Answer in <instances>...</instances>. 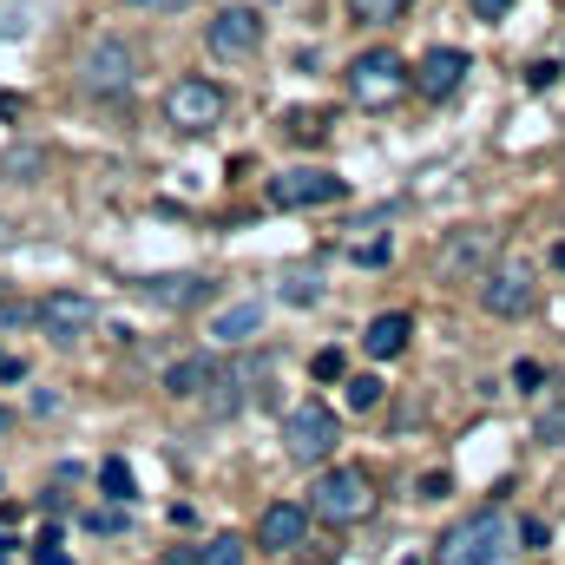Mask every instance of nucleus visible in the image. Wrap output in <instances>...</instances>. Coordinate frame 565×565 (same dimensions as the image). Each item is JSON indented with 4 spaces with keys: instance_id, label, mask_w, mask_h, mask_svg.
I'll return each instance as SVG.
<instances>
[{
    "instance_id": "3",
    "label": "nucleus",
    "mask_w": 565,
    "mask_h": 565,
    "mask_svg": "<svg viewBox=\"0 0 565 565\" xmlns=\"http://www.w3.org/2000/svg\"><path fill=\"white\" fill-rule=\"evenodd\" d=\"M132 79H139V53H132L119 33H106V40L86 46V60H79V86H86L93 99H119V93H132Z\"/></svg>"
},
{
    "instance_id": "8",
    "label": "nucleus",
    "mask_w": 565,
    "mask_h": 565,
    "mask_svg": "<svg viewBox=\"0 0 565 565\" xmlns=\"http://www.w3.org/2000/svg\"><path fill=\"white\" fill-rule=\"evenodd\" d=\"M204 46H211L217 60H250V53L264 46V20H257V7H217L211 26H204Z\"/></svg>"
},
{
    "instance_id": "13",
    "label": "nucleus",
    "mask_w": 565,
    "mask_h": 565,
    "mask_svg": "<svg viewBox=\"0 0 565 565\" xmlns=\"http://www.w3.org/2000/svg\"><path fill=\"white\" fill-rule=\"evenodd\" d=\"M408 335H415V316H408V309H382V316L362 329V349H369L375 362H395V355L408 349Z\"/></svg>"
},
{
    "instance_id": "25",
    "label": "nucleus",
    "mask_w": 565,
    "mask_h": 565,
    "mask_svg": "<svg viewBox=\"0 0 565 565\" xmlns=\"http://www.w3.org/2000/svg\"><path fill=\"white\" fill-rule=\"evenodd\" d=\"M282 296H289V302H316V277H296Z\"/></svg>"
},
{
    "instance_id": "16",
    "label": "nucleus",
    "mask_w": 565,
    "mask_h": 565,
    "mask_svg": "<svg viewBox=\"0 0 565 565\" xmlns=\"http://www.w3.org/2000/svg\"><path fill=\"white\" fill-rule=\"evenodd\" d=\"M211 382H217V362H211V355H184V362H171V369H164V395H178V402L204 395Z\"/></svg>"
},
{
    "instance_id": "28",
    "label": "nucleus",
    "mask_w": 565,
    "mask_h": 565,
    "mask_svg": "<svg viewBox=\"0 0 565 565\" xmlns=\"http://www.w3.org/2000/svg\"><path fill=\"white\" fill-rule=\"evenodd\" d=\"M40 565H66V553H60V540H53V533L40 540Z\"/></svg>"
},
{
    "instance_id": "22",
    "label": "nucleus",
    "mask_w": 565,
    "mask_h": 565,
    "mask_svg": "<svg viewBox=\"0 0 565 565\" xmlns=\"http://www.w3.org/2000/svg\"><path fill=\"white\" fill-rule=\"evenodd\" d=\"M322 113H289V139H322Z\"/></svg>"
},
{
    "instance_id": "30",
    "label": "nucleus",
    "mask_w": 565,
    "mask_h": 565,
    "mask_svg": "<svg viewBox=\"0 0 565 565\" xmlns=\"http://www.w3.org/2000/svg\"><path fill=\"white\" fill-rule=\"evenodd\" d=\"M402 565H422V559H402Z\"/></svg>"
},
{
    "instance_id": "5",
    "label": "nucleus",
    "mask_w": 565,
    "mask_h": 565,
    "mask_svg": "<svg viewBox=\"0 0 565 565\" xmlns=\"http://www.w3.org/2000/svg\"><path fill=\"white\" fill-rule=\"evenodd\" d=\"M224 86L217 79H178L171 93H164V119L178 126V132H211L217 119H224Z\"/></svg>"
},
{
    "instance_id": "27",
    "label": "nucleus",
    "mask_w": 565,
    "mask_h": 565,
    "mask_svg": "<svg viewBox=\"0 0 565 565\" xmlns=\"http://www.w3.org/2000/svg\"><path fill=\"white\" fill-rule=\"evenodd\" d=\"M139 13H178V7H191V0H132Z\"/></svg>"
},
{
    "instance_id": "21",
    "label": "nucleus",
    "mask_w": 565,
    "mask_h": 565,
    "mask_svg": "<svg viewBox=\"0 0 565 565\" xmlns=\"http://www.w3.org/2000/svg\"><path fill=\"white\" fill-rule=\"evenodd\" d=\"M198 565H244V540H231V533H224V540H211Z\"/></svg>"
},
{
    "instance_id": "29",
    "label": "nucleus",
    "mask_w": 565,
    "mask_h": 565,
    "mask_svg": "<svg viewBox=\"0 0 565 565\" xmlns=\"http://www.w3.org/2000/svg\"><path fill=\"white\" fill-rule=\"evenodd\" d=\"M553 264H559V270H565V244H559V250H553Z\"/></svg>"
},
{
    "instance_id": "17",
    "label": "nucleus",
    "mask_w": 565,
    "mask_h": 565,
    "mask_svg": "<svg viewBox=\"0 0 565 565\" xmlns=\"http://www.w3.org/2000/svg\"><path fill=\"white\" fill-rule=\"evenodd\" d=\"M342 395H349V408H355V415L382 408V382H375V375H349V382H342Z\"/></svg>"
},
{
    "instance_id": "6",
    "label": "nucleus",
    "mask_w": 565,
    "mask_h": 565,
    "mask_svg": "<svg viewBox=\"0 0 565 565\" xmlns=\"http://www.w3.org/2000/svg\"><path fill=\"white\" fill-rule=\"evenodd\" d=\"M282 447H289V460H329L335 454V415L322 408V402H302V408H289L282 415Z\"/></svg>"
},
{
    "instance_id": "9",
    "label": "nucleus",
    "mask_w": 565,
    "mask_h": 565,
    "mask_svg": "<svg viewBox=\"0 0 565 565\" xmlns=\"http://www.w3.org/2000/svg\"><path fill=\"white\" fill-rule=\"evenodd\" d=\"M33 316H40V329H46L53 342H73V335H86V329L99 322V302H93V296H79V289H53Z\"/></svg>"
},
{
    "instance_id": "20",
    "label": "nucleus",
    "mask_w": 565,
    "mask_h": 565,
    "mask_svg": "<svg viewBox=\"0 0 565 565\" xmlns=\"http://www.w3.org/2000/svg\"><path fill=\"white\" fill-rule=\"evenodd\" d=\"M309 375H316V382H342V375H349V362H342V349H316V362H309Z\"/></svg>"
},
{
    "instance_id": "7",
    "label": "nucleus",
    "mask_w": 565,
    "mask_h": 565,
    "mask_svg": "<svg viewBox=\"0 0 565 565\" xmlns=\"http://www.w3.org/2000/svg\"><path fill=\"white\" fill-rule=\"evenodd\" d=\"M342 191H349V184H342L335 171H309V164L270 178V204H282V211H322V204H335Z\"/></svg>"
},
{
    "instance_id": "18",
    "label": "nucleus",
    "mask_w": 565,
    "mask_h": 565,
    "mask_svg": "<svg viewBox=\"0 0 565 565\" xmlns=\"http://www.w3.org/2000/svg\"><path fill=\"white\" fill-rule=\"evenodd\" d=\"M158 302H191V296H204V282H191V277H158V282H145Z\"/></svg>"
},
{
    "instance_id": "14",
    "label": "nucleus",
    "mask_w": 565,
    "mask_h": 565,
    "mask_svg": "<svg viewBox=\"0 0 565 565\" xmlns=\"http://www.w3.org/2000/svg\"><path fill=\"white\" fill-rule=\"evenodd\" d=\"M493 257V231H454L447 250H440V277H460V270H487Z\"/></svg>"
},
{
    "instance_id": "12",
    "label": "nucleus",
    "mask_w": 565,
    "mask_h": 565,
    "mask_svg": "<svg viewBox=\"0 0 565 565\" xmlns=\"http://www.w3.org/2000/svg\"><path fill=\"white\" fill-rule=\"evenodd\" d=\"M302 533H309V507H289V500L264 507V520H257V546L264 553H296Z\"/></svg>"
},
{
    "instance_id": "10",
    "label": "nucleus",
    "mask_w": 565,
    "mask_h": 565,
    "mask_svg": "<svg viewBox=\"0 0 565 565\" xmlns=\"http://www.w3.org/2000/svg\"><path fill=\"white\" fill-rule=\"evenodd\" d=\"M480 302L493 309V316H526L533 309V270L526 264H493L487 277H480Z\"/></svg>"
},
{
    "instance_id": "4",
    "label": "nucleus",
    "mask_w": 565,
    "mask_h": 565,
    "mask_svg": "<svg viewBox=\"0 0 565 565\" xmlns=\"http://www.w3.org/2000/svg\"><path fill=\"white\" fill-rule=\"evenodd\" d=\"M369 473L362 467H329L316 487H309V513L316 520H329V526H355L362 513H369Z\"/></svg>"
},
{
    "instance_id": "19",
    "label": "nucleus",
    "mask_w": 565,
    "mask_h": 565,
    "mask_svg": "<svg viewBox=\"0 0 565 565\" xmlns=\"http://www.w3.org/2000/svg\"><path fill=\"white\" fill-rule=\"evenodd\" d=\"M99 487H106L113 500H132V467H126V460H106V467H99Z\"/></svg>"
},
{
    "instance_id": "2",
    "label": "nucleus",
    "mask_w": 565,
    "mask_h": 565,
    "mask_svg": "<svg viewBox=\"0 0 565 565\" xmlns=\"http://www.w3.org/2000/svg\"><path fill=\"white\" fill-rule=\"evenodd\" d=\"M402 93H408V60H402L395 46L355 53V66H349V99H355V106H395Z\"/></svg>"
},
{
    "instance_id": "26",
    "label": "nucleus",
    "mask_w": 565,
    "mask_h": 565,
    "mask_svg": "<svg viewBox=\"0 0 565 565\" xmlns=\"http://www.w3.org/2000/svg\"><path fill=\"white\" fill-rule=\"evenodd\" d=\"M467 7H473V13H480V20H500V13H507V7H513V0H467Z\"/></svg>"
},
{
    "instance_id": "11",
    "label": "nucleus",
    "mask_w": 565,
    "mask_h": 565,
    "mask_svg": "<svg viewBox=\"0 0 565 565\" xmlns=\"http://www.w3.org/2000/svg\"><path fill=\"white\" fill-rule=\"evenodd\" d=\"M467 73H473V60H467L460 46H434L422 66H415V86H422L427 99H447V93H460Z\"/></svg>"
},
{
    "instance_id": "23",
    "label": "nucleus",
    "mask_w": 565,
    "mask_h": 565,
    "mask_svg": "<svg viewBox=\"0 0 565 565\" xmlns=\"http://www.w3.org/2000/svg\"><path fill=\"white\" fill-rule=\"evenodd\" d=\"M349 7H355L362 20H395V13H402L408 0H349Z\"/></svg>"
},
{
    "instance_id": "24",
    "label": "nucleus",
    "mask_w": 565,
    "mask_h": 565,
    "mask_svg": "<svg viewBox=\"0 0 565 565\" xmlns=\"http://www.w3.org/2000/svg\"><path fill=\"white\" fill-rule=\"evenodd\" d=\"M540 382H546V369H540V362H513V388H526V395H533Z\"/></svg>"
},
{
    "instance_id": "15",
    "label": "nucleus",
    "mask_w": 565,
    "mask_h": 565,
    "mask_svg": "<svg viewBox=\"0 0 565 565\" xmlns=\"http://www.w3.org/2000/svg\"><path fill=\"white\" fill-rule=\"evenodd\" d=\"M211 335H217L224 349L264 335V302H231V309H217V316H211Z\"/></svg>"
},
{
    "instance_id": "1",
    "label": "nucleus",
    "mask_w": 565,
    "mask_h": 565,
    "mask_svg": "<svg viewBox=\"0 0 565 565\" xmlns=\"http://www.w3.org/2000/svg\"><path fill=\"white\" fill-rule=\"evenodd\" d=\"M513 520L500 513V507H480V513H467L447 540H440V565H507L513 553Z\"/></svg>"
}]
</instances>
